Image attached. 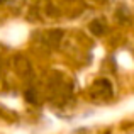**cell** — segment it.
I'll return each mask as SVG.
<instances>
[{"label": "cell", "mask_w": 134, "mask_h": 134, "mask_svg": "<svg viewBox=\"0 0 134 134\" xmlns=\"http://www.w3.org/2000/svg\"><path fill=\"white\" fill-rule=\"evenodd\" d=\"M90 31L93 34H97V36H100V34H104L105 27H104V24H102L100 20H93V22L90 24Z\"/></svg>", "instance_id": "1"}, {"label": "cell", "mask_w": 134, "mask_h": 134, "mask_svg": "<svg viewBox=\"0 0 134 134\" xmlns=\"http://www.w3.org/2000/svg\"><path fill=\"white\" fill-rule=\"evenodd\" d=\"M26 98H27V100H31V102H36L34 92H32V90H27V92H26Z\"/></svg>", "instance_id": "2"}, {"label": "cell", "mask_w": 134, "mask_h": 134, "mask_svg": "<svg viewBox=\"0 0 134 134\" xmlns=\"http://www.w3.org/2000/svg\"><path fill=\"white\" fill-rule=\"evenodd\" d=\"M2 2H7V0H0V3H2Z\"/></svg>", "instance_id": "3"}]
</instances>
